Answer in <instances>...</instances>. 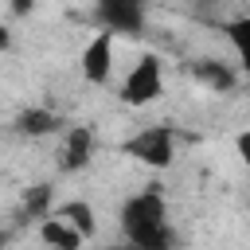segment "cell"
<instances>
[{
  "label": "cell",
  "instance_id": "6da1fadb",
  "mask_svg": "<svg viewBox=\"0 0 250 250\" xmlns=\"http://www.w3.org/2000/svg\"><path fill=\"white\" fill-rule=\"evenodd\" d=\"M121 230L125 242L141 250H168L172 246V227H168V199L156 188H145L121 203Z\"/></svg>",
  "mask_w": 250,
  "mask_h": 250
},
{
  "label": "cell",
  "instance_id": "7a4b0ae2",
  "mask_svg": "<svg viewBox=\"0 0 250 250\" xmlns=\"http://www.w3.org/2000/svg\"><path fill=\"white\" fill-rule=\"evenodd\" d=\"M121 152L152 172H164L176 160V129L172 125H141L137 133H129L121 141Z\"/></svg>",
  "mask_w": 250,
  "mask_h": 250
},
{
  "label": "cell",
  "instance_id": "3957f363",
  "mask_svg": "<svg viewBox=\"0 0 250 250\" xmlns=\"http://www.w3.org/2000/svg\"><path fill=\"white\" fill-rule=\"evenodd\" d=\"M117 98H121L125 105H133V109H145V105L160 102V98H164V62H160V55H152V51L141 55V59L129 66V74L121 78Z\"/></svg>",
  "mask_w": 250,
  "mask_h": 250
},
{
  "label": "cell",
  "instance_id": "277c9868",
  "mask_svg": "<svg viewBox=\"0 0 250 250\" xmlns=\"http://www.w3.org/2000/svg\"><path fill=\"white\" fill-rule=\"evenodd\" d=\"M113 62H117V35L113 31H94L78 55V74L90 82V86H105L113 78Z\"/></svg>",
  "mask_w": 250,
  "mask_h": 250
},
{
  "label": "cell",
  "instance_id": "5b68a950",
  "mask_svg": "<svg viewBox=\"0 0 250 250\" xmlns=\"http://www.w3.org/2000/svg\"><path fill=\"white\" fill-rule=\"evenodd\" d=\"M94 16L113 35H141V27H145V0H98Z\"/></svg>",
  "mask_w": 250,
  "mask_h": 250
},
{
  "label": "cell",
  "instance_id": "8992f818",
  "mask_svg": "<svg viewBox=\"0 0 250 250\" xmlns=\"http://www.w3.org/2000/svg\"><path fill=\"white\" fill-rule=\"evenodd\" d=\"M59 133H62V141H59V168L62 172H82L94 160V148H98L94 129L90 125H66Z\"/></svg>",
  "mask_w": 250,
  "mask_h": 250
},
{
  "label": "cell",
  "instance_id": "52a82bcc",
  "mask_svg": "<svg viewBox=\"0 0 250 250\" xmlns=\"http://www.w3.org/2000/svg\"><path fill=\"white\" fill-rule=\"evenodd\" d=\"M12 125H16L20 137H51V133H59L66 121H62L55 109H47V105H31V109H20Z\"/></svg>",
  "mask_w": 250,
  "mask_h": 250
},
{
  "label": "cell",
  "instance_id": "ba28073f",
  "mask_svg": "<svg viewBox=\"0 0 250 250\" xmlns=\"http://www.w3.org/2000/svg\"><path fill=\"white\" fill-rule=\"evenodd\" d=\"M39 242L43 246H55V250H78L86 238L66 223V219H59V215H39Z\"/></svg>",
  "mask_w": 250,
  "mask_h": 250
},
{
  "label": "cell",
  "instance_id": "9c48e42d",
  "mask_svg": "<svg viewBox=\"0 0 250 250\" xmlns=\"http://www.w3.org/2000/svg\"><path fill=\"white\" fill-rule=\"evenodd\" d=\"M51 215L66 219L82 238H94V234H98V215H94V203H90V199H62V203L51 207Z\"/></svg>",
  "mask_w": 250,
  "mask_h": 250
},
{
  "label": "cell",
  "instance_id": "30bf717a",
  "mask_svg": "<svg viewBox=\"0 0 250 250\" xmlns=\"http://www.w3.org/2000/svg\"><path fill=\"white\" fill-rule=\"evenodd\" d=\"M195 78H199L203 86L219 90V94H227V90L238 86V70H234L230 62H219V59H199V62H195Z\"/></svg>",
  "mask_w": 250,
  "mask_h": 250
},
{
  "label": "cell",
  "instance_id": "8fae6325",
  "mask_svg": "<svg viewBox=\"0 0 250 250\" xmlns=\"http://www.w3.org/2000/svg\"><path fill=\"white\" fill-rule=\"evenodd\" d=\"M23 207L39 219V215H47L51 211V184H35V191H27L23 195Z\"/></svg>",
  "mask_w": 250,
  "mask_h": 250
},
{
  "label": "cell",
  "instance_id": "7c38bea8",
  "mask_svg": "<svg viewBox=\"0 0 250 250\" xmlns=\"http://www.w3.org/2000/svg\"><path fill=\"white\" fill-rule=\"evenodd\" d=\"M246 27H250L246 20H234V23H227V39L234 43V55H238V59H246V39H242V35H246Z\"/></svg>",
  "mask_w": 250,
  "mask_h": 250
},
{
  "label": "cell",
  "instance_id": "4fadbf2b",
  "mask_svg": "<svg viewBox=\"0 0 250 250\" xmlns=\"http://www.w3.org/2000/svg\"><path fill=\"white\" fill-rule=\"evenodd\" d=\"M234 148H238V160H250V133L246 129L234 137Z\"/></svg>",
  "mask_w": 250,
  "mask_h": 250
},
{
  "label": "cell",
  "instance_id": "5bb4252c",
  "mask_svg": "<svg viewBox=\"0 0 250 250\" xmlns=\"http://www.w3.org/2000/svg\"><path fill=\"white\" fill-rule=\"evenodd\" d=\"M35 8V0H12V16H27Z\"/></svg>",
  "mask_w": 250,
  "mask_h": 250
},
{
  "label": "cell",
  "instance_id": "9a60e30c",
  "mask_svg": "<svg viewBox=\"0 0 250 250\" xmlns=\"http://www.w3.org/2000/svg\"><path fill=\"white\" fill-rule=\"evenodd\" d=\"M0 51H12V27L0 23Z\"/></svg>",
  "mask_w": 250,
  "mask_h": 250
}]
</instances>
